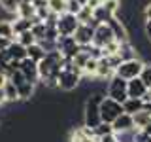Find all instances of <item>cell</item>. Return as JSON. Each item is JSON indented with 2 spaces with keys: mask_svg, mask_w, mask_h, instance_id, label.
<instances>
[{
  "mask_svg": "<svg viewBox=\"0 0 151 142\" xmlns=\"http://www.w3.org/2000/svg\"><path fill=\"white\" fill-rule=\"evenodd\" d=\"M111 17H113V15H111V13L108 12V9L104 8V6H98V8H94V9H93V19L98 23V25H100V23H108Z\"/></svg>",
  "mask_w": 151,
  "mask_h": 142,
  "instance_id": "obj_25",
  "label": "cell"
},
{
  "mask_svg": "<svg viewBox=\"0 0 151 142\" xmlns=\"http://www.w3.org/2000/svg\"><path fill=\"white\" fill-rule=\"evenodd\" d=\"M111 127H113V133H125V131H130V129H134V120H132V116H129V114L123 112L121 116L111 123Z\"/></svg>",
  "mask_w": 151,
  "mask_h": 142,
  "instance_id": "obj_15",
  "label": "cell"
},
{
  "mask_svg": "<svg viewBox=\"0 0 151 142\" xmlns=\"http://www.w3.org/2000/svg\"><path fill=\"white\" fill-rule=\"evenodd\" d=\"M2 91H4V95H6V101L8 102H17L19 101V95H17V87L13 85L12 82H6V85L2 87Z\"/></svg>",
  "mask_w": 151,
  "mask_h": 142,
  "instance_id": "obj_26",
  "label": "cell"
},
{
  "mask_svg": "<svg viewBox=\"0 0 151 142\" xmlns=\"http://www.w3.org/2000/svg\"><path fill=\"white\" fill-rule=\"evenodd\" d=\"M102 6L106 8L111 15H117V13H119V9H121V0H104Z\"/></svg>",
  "mask_w": 151,
  "mask_h": 142,
  "instance_id": "obj_32",
  "label": "cell"
},
{
  "mask_svg": "<svg viewBox=\"0 0 151 142\" xmlns=\"http://www.w3.org/2000/svg\"><path fill=\"white\" fill-rule=\"evenodd\" d=\"M121 114H123V104L121 102L113 101V99H110V97L102 99V102H100V120L104 123H110L111 125Z\"/></svg>",
  "mask_w": 151,
  "mask_h": 142,
  "instance_id": "obj_5",
  "label": "cell"
},
{
  "mask_svg": "<svg viewBox=\"0 0 151 142\" xmlns=\"http://www.w3.org/2000/svg\"><path fill=\"white\" fill-rule=\"evenodd\" d=\"M144 32H145V36H147V40H151V21H145Z\"/></svg>",
  "mask_w": 151,
  "mask_h": 142,
  "instance_id": "obj_39",
  "label": "cell"
},
{
  "mask_svg": "<svg viewBox=\"0 0 151 142\" xmlns=\"http://www.w3.org/2000/svg\"><path fill=\"white\" fill-rule=\"evenodd\" d=\"M15 40H17L21 46H25V47L36 44V38H34V34H32V30H27V32H23V34L15 36Z\"/></svg>",
  "mask_w": 151,
  "mask_h": 142,
  "instance_id": "obj_31",
  "label": "cell"
},
{
  "mask_svg": "<svg viewBox=\"0 0 151 142\" xmlns=\"http://www.w3.org/2000/svg\"><path fill=\"white\" fill-rule=\"evenodd\" d=\"M36 93V83L32 82H23L21 85H17V95H19V101H28V99H32Z\"/></svg>",
  "mask_w": 151,
  "mask_h": 142,
  "instance_id": "obj_19",
  "label": "cell"
},
{
  "mask_svg": "<svg viewBox=\"0 0 151 142\" xmlns=\"http://www.w3.org/2000/svg\"><path fill=\"white\" fill-rule=\"evenodd\" d=\"M142 68H144V61L142 59H129V61H123V63L115 68V76H119L123 80H134V78H140L142 74Z\"/></svg>",
  "mask_w": 151,
  "mask_h": 142,
  "instance_id": "obj_4",
  "label": "cell"
},
{
  "mask_svg": "<svg viewBox=\"0 0 151 142\" xmlns=\"http://www.w3.org/2000/svg\"><path fill=\"white\" fill-rule=\"evenodd\" d=\"M12 25H13V32L15 36L23 34V32L30 30L32 28V19H23V17H13L12 19Z\"/></svg>",
  "mask_w": 151,
  "mask_h": 142,
  "instance_id": "obj_22",
  "label": "cell"
},
{
  "mask_svg": "<svg viewBox=\"0 0 151 142\" xmlns=\"http://www.w3.org/2000/svg\"><path fill=\"white\" fill-rule=\"evenodd\" d=\"M81 80H83L81 70L76 68L72 61H64V66L59 74V89H63V91H74V89L79 87Z\"/></svg>",
  "mask_w": 151,
  "mask_h": 142,
  "instance_id": "obj_3",
  "label": "cell"
},
{
  "mask_svg": "<svg viewBox=\"0 0 151 142\" xmlns=\"http://www.w3.org/2000/svg\"><path fill=\"white\" fill-rule=\"evenodd\" d=\"M64 66V57L59 51H51L45 55L44 61L38 63V74H40V83L45 87H59V74Z\"/></svg>",
  "mask_w": 151,
  "mask_h": 142,
  "instance_id": "obj_1",
  "label": "cell"
},
{
  "mask_svg": "<svg viewBox=\"0 0 151 142\" xmlns=\"http://www.w3.org/2000/svg\"><path fill=\"white\" fill-rule=\"evenodd\" d=\"M108 25H110L113 36H115V40L119 42V44H123V42H129V28L125 27V23L121 21L119 15H113L110 21H108Z\"/></svg>",
  "mask_w": 151,
  "mask_h": 142,
  "instance_id": "obj_11",
  "label": "cell"
},
{
  "mask_svg": "<svg viewBox=\"0 0 151 142\" xmlns=\"http://www.w3.org/2000/svg\"><path fill=\"white\" fill-rule=\"evenodd\" d=\"M32 34H34V38H36V42H42L45 38V30H47V25L44 21H38V23H32Z\"/></svg>",
  "mask_w": 151,
  "mask_h": 142,
  "instance_id": "obj_30",
  "label": "cell"
},
{
  "mask_svg": "<svg viewBox=\"0 0 151 142\" xmlns=\"http://www.w3.org/2000/svg\"><path fill=\"white\" fill-rule=\"evenodd\" d=\"M8 80H9V78H8L6 74H2V72H0V89H2L4 85H6V82H8Z\"/></svg>",
  "mask_w": 151,
  "mask_h": 142,
  "instance_id": "obj_40",
  "label": "cell"
},
{
  "mask_svg": "<svg viewBox=\"0 0 151 142\" xmlns=\"http://www.w3.org/2000/svg\"><path fill=\"white\" fill-rule=\"evenodd\" d=\"M0 36L8 38V40H15V32H13L12 19H0Z\"/></svg>",
  "mask_w": 151,
  "mask_h": 142,
  "instance_id": "obj_24",
  "label": "cell"
},
{
  "mask_svg": "<svg viewBox=\"0 0 151 142\" xmlns=\"http://www.w3.org/2000/svg\"><path fill=\"white\" fill-rule=\"evenodd\" d=\"M93 36H94V27L83 25V23H79V27L76 28V32H74V40H76V44L79 47L91 46L93 44Z\"/></svg>",
  "mask_w": 151,
  "mask_h": 142,
  "instance_id": "obj_10",
  "label": "cell"
},
{
  "mask_svg": "<svg viewBox=\"0 0 151 142\" xmlns=\"http://www.w3.org/2000/svg\"><path fill=\"white\" fill-rule=\"evenodd\" d=\"M83 6L78 2V0H66V12L68 13H74V15H78V12L81 9Z\"/></svg>",
  "mask_w": 151,
  "mask_h": 142,
  "instance_id": "obj_34",
  "label": "cell"
},
{
  "mask_svg": "<svg viewBox=\"0 0 151 142\" xmlns=\"http://www.w3.org/2000/svg\"><path fill=\"white\" fill-rule=\"evenodd\" d=\"M78 2H79V4H81V6H85V4H87V2H89V0H78Z\"/></svg>",
  "mask_w": 151,
  "mask_h": 142,
  "instance_id": "obj_43",
  "label": "cell"
},
{
  "mask_svg": "<svg viewBox=\"0 0 151 142\" xmlns=\"http://www.w3.org/2000/svg\"><path fill=\"white\" fill-rule=\"evenodd\" d=\"M47 6H49V12L55 15L66 13V0H47Z\"/></svg>",
  "mask_w": 151,
  "mask_h": 142,
  "instance_id": "obj_27",
  "label": "cell"
},
{
  "mask_svg": "<svg viewBox=\"0 0 151 142\" xmlns=\"http://www.w3.org/2000/svg\"><path fill=\"white\" fill-rule=\"evenodd\" d=\"M98 142H117L115 138V133H111V135H106V136H102V138H96Z\"/></svg>",
  "mask_w": 151,
  "mask_h": 142,
  "instance_id": "obj_36",
  "label": "cell"
},
{
  "mask_svg": "<svg viewBox=\"0 0 151 142\" xmlns=\"http://www.w3.org/2000/svg\"><path fill=\"white\" fill-rule=\"evenodd\" d=\"M19 70L23 72V76L32 83H38L40 82V74H38V63H34L32 59H23L21 64H19Z\"/></svg>",
  "mask_w": 151,
  "mask_h": 142,
  "instance_id": "obj_12",
  "label": "cell"
},
{
  "mask_svg": "<svg viewBox=\"0 0 151 142\" xmlns=\"http://www.w3.org/2000/svg\"><path fill=\"white\" fill-rule=\"evenodd\" d=\"M145 93H147V85L142 82L140 78H134V80H129L127 82V95L130 99H142L144 101Z\"/></svg>",
  "mask_w": 151,
  "mask_h": 142,
  "instance_id": "obj_13",
  "label": "cell"
},
{
  "mask_svg": "<svg viewBox=\"0 0 151 142\" xmlns=\"http://www.w3.org/2000/svg\"><path fill=\"white\" fill-rule=\"evenodd\" d=\"M138 136H140V131H136V129H130V131H125V133H115L117 142H136Z\"/></svg>",
  "mask_w": 151,
  "mask_h": 142,
  "instance_id": "obj_28",
  "label": "cell"
},
{
  "mask_svg": "<svg viewBox=\"0 0 151 142\" xmlns=\"http://www.w3.org/2000/svg\"><path fill=\"white\" fill-rule=\"evenodd\" d=\"M115 40V36H113L111 28L108 23H100L96 28H94V36H93V46L96 47H106L108 44H111V42Z\"/></svg>",
  "mask_w": 151,
  "mask_h": 142,
  "instance_id": "obj_9",
  "label": "cell"
},
{
  "mask_svg": "<svg viewBox=\"0 0 151 142\" xmlns=\"http://www.w3.org/2000/svg\"><path fill=\"white\" fill-rule=\"evenodd\" d=\"M79 47L76 44L74 36H59L57 38V51L64 57V61H74V57L79 53Z\"/></svg>",
  "mask_w": 151,
  "mask_h": 142,
  "instance_id": "obj_8",
  "label": "cell"
},
{
  "mask_svg": "<svg viewBox=\"0 0 151 142\" xmlns=\"http://www.w3.org/2000/svg\"><path fill=\"white\" fill-rule=\"evenodd\" d=\"M104 97H106V93H91L87 97L85 106H83V125L85 127L94 129L102 121L100 120V102Z\"/></svg>",
  "mask_w": 151,
  "mask_h": 142,
  "instance_id": "obj_2",
  "label": "cell"
},
{
  "mask_svg": "<svg viewBox=\"0 0 151 142\" xmlns=\"http://www.w3.org/2000/svg\"><path fill=\"white\" fill-rule=\"evenodd\" d=\"M15 17H23V19H34V17H36V9H34V6H32V2L21 0V2L17 4Z\"/></svg>",
  "mask_w": 151,
  "mask_h": 142,
  "instance_id": "obj_17",
  "label": "cell"
},
{
  "mask_svg": "<svg viewBox=\"0 0 151 142\" xmlns=\"http://www.w3.org/2000/svg\"><path fill=\"white\" fill-rule=\"evenodd\" d=\"M132 120H134V129L136 131H144L145 127L151 125V114L147 110H140L132 116Z\"/></svg>",
  "mask_w": 151,
  "mask_h": 142,
  "instance_id": "obj_18",
  "label": "cell"
},
{
  "mask_svg": "<svg viewBox=\"0 0 151 142\" xmlns=\"http://www.w3.org/2000/svg\"><path fill=\"white\" fill-rule=\"evenodd\" d=\"M4 59L6 61H19V63H21L23 59H27V47L21 46L17 40H13L12 44H9V47L4 51Z\"/></svg>",
  "mask_w": 151,
  "mask_h": 142,
  "instance_id": "obj_14",
  "label": "cell"
},
{
  "mask_svg": "<svg viewBox=\"0 0 151 142\" xmlns=\"http://www.w3.org/2000/svg\"><path fill=\"white\" fill-rule=\"evenodd\" d=\"M106 97H110L113 101L123 104L129 99V95H127V80L119 78V76L110 78L108 80V85H106Z\"/></svg>",
  "mask_w": 151,
  "mask_h": 142,
  "instance_id": "obj_6",
  "label": "cell"
},
{
  "mask_svg": "<svg viewBox=\"0 0 151 142\" xmlns=\"http://www.w3.org/2000/svg\"><path fill=\"white\" fill-rule=\"evenodd\" d=\"M144 110V101L142 99H127L125 102H123V112L129 114V116H134L136 112Z\"/></svg>",
  "mask_w": 151,
  "mask_h": 142,
  "instance_id": "obj_20",
  "label": "cell"
},
{
  "mask_svg": "<svg viewBox=\"0 0 151 142\" xmlns=\"http://www.w3.org/2000/svg\"><path fill=\"white\" fill-rule=\"evenodd\" d=\"M13 40H8V38H4V36H0V51H6L9 44H12Z\"/></svg>",
  "mask_w": 151,
  "mask_h": 142,
  "instance_id": "obj_35",
  "label": "cell"
},
{
  "mask_svg": "<svg viewBox=\"0 0 151 142\" xmlns=\"http://www.w3.org/2000/svg\"><path fill=\"white\" fill-rule=\"evenodd\" d=\"M45 55H47V51H45L40 44H38V42L27 47V57H28V59H32L34 63H40V61H44Z\"/></svg>",
  "mask_w": 151,
  "mask_h": 142,
  "instance_id": "obj_21",
  "label": "cell"
},
{
  "mask_svg": "<svg viewBox=\"0 0 151 142\" xmlns=\"http://www.w3.org/2000/svg\"><path fill=\"white\" fill-rule=\"evenodd\" d=\"M85 6H89L91 9H94V8H98V6H102V0H89Z\"/></svg>",
  "mask_w": 151,
  "mask_h": 142,
  "instance_id": "obj_38",
  "label": "cell"
},
{
  "mask_svg": "<svg viewBox=\"0 0 151 142\" xmlns=\"http://www.w3.org/2000/svg\"><path fill=\"white\" fill-rule=\"evenodd\" d=\"M140 80H142L145 85H147V89L151 87V61H149V63H144V68H142Z\"/></svg>",
  "mask_w": 151,
  "mask_h": 142,
  "instance_id": "obj_33",
  "label": "cell"
},
{
  "mask_svg": "<svg viewBox=\"0 0 151 142\" xmlns=\"http://www.w3.org/2000/svg\"><path fill=\"white\" fill-rule=\"evenodd\" d=\"M144 110H147L151 114V102H144Z\"/></svg>",
  "mask_w": 151,
  "mask_h": 142,
  "instance_id": "obj_42",
  "label": "cell"
},
{
  "mask_svg": "<svg viewBox=\"0 0 151 142\" xmlns=\"http://www.w3.org/2000/svg\"><path fill=\"white\" fill-rule=\"evenodd\" d=\"M76 17H78V21L83 23V25H91V27H94V28L98 27V23L93 19V9L89 8V6H83V8L78 12V15H76Z\"/></svg>",
  "mask_w": 151,
  "mask_h": 142,
  "instance_id": "obj_23",
  "label": "cell"
},
{
  "mask_svg": "<svg viewBox=\"0 0 151 142\" xmlns=\"http://www.w3.org/2000/svg\"><path fill=\"white\" fill-rule=\"evenodd\" d=\"M55 27H57L59 36H74L76 28L79 27V21H78V17H76L74 13H68V12H66V13H63V15L57 17Z\"/></svg>",
  "mask_w": 151,
  "mask_h": 142,
  "instance_id": "obj_7",
  "label": "cell"
},
{
  "mask_svg": "<svg viewBox=\"0 0 151 142\" xmlns=\"http://www.w3.org/2000/svg\"><path fill=\"white\" fill-rule=\"evenodd\" d=\"M144 17H145V21H151V2L145 4V8H144Z\"/></svg>",
  "mask_w": 151,
  "mask_h": 142,
  "instance_id": "obj_37",
  "label": "cell"
},
{
  "mask_svg": "<svg viewBox=\"0 0 151 142\" xmlns=\"http://www.w3.org/2000/svg\"><path fill=\"white\" fill-rule=\"evenodd\" d=\"M144 102H151V87L147 89V93H145V97H144Z\"/></svg>",
  "mask_w": 151,
  "mask_h": 142,
  "instance_id": "obj_41",
  "label": "cell"
},
{
  "mask_svg": "<svg viewBox=\"0 0 151 142\" xmlns=\"http://www.w3.org/2000/svg\"><path fill=\"white\" fill-rule=\"evenodd\" d=\"M115 76V70L110 66V63H108L106 57H102V59H98V66H96V76L94 78L96 80H104V82H108L110 78H113Z\"/></svg>",
  "mask_w": 151,
  "mask_h": 142,
  "instance_id": "obj_16",
  "label": "cell"
},
{
  "mask_svg": "<svg viewBox=\"0 0 151 142\" xmlns=\"http://www.w3.org/2000/svg\"><path fill=\"white\" fill-rule=\"evenodd\" d=\"M113 133V127L110 125V123H104L100 121L96 127L93 129V135H94V138H102V136H106V135H111Z\"/></svg>",
  "mask_w": 151,
  "mask_h": 142,
  "instance_id": "obj_29",
  "label": "cell"
}]
</instances>
